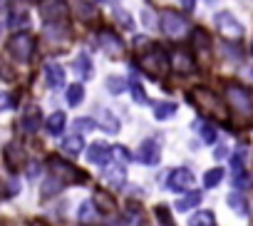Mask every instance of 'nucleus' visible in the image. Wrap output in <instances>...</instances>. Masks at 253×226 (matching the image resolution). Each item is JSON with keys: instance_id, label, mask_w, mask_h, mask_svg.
Here are the masks:
<instances>
[{"instance_id": "obj_1", "label": "nucleus", "mask_w": 253, "mask_h": 226, "mask_svg": "<svg viewBox=\"0 0 253 226\" xmlns=\"http://www.w3.org/2000/svg\"><path fill=\"white\" fill-rule=\"evenodd\" d=\"M189 99L199 107V112L209 117H216V120H226L228 112H226V104L221 102V97H216V92L206 90V87H194L189 92Z\"/></svg>"}, {"instance_id": "obj_2", "label": "nucleus", "mask_w": 253, "mask_h": 226, "mask_svg": "<svg viewBox=\"0 0 253 226\" xmlns=\"http://www.w3.org/2000/svg\"><path fill=\"white\" fill-rule=\"evenodd\" d=\"M137 65H139L142 72H147L152 77H164L171 70V57L162 47H152L149 52H142L137 57Z\"/></svg>"}, {"instance_id": "obj_3", "label": "nucleus", "mask_w": 253, "mask_h": 226, "mask_svg": "<svg viewBox=\"0 0 253 226\" xmlns=\"http://www.w3.org/2000/svg\"><path fill=\"white\" fill-rule=\"evenodd\" d=\"M162 33L171 40H184L189 35V20L174 10H164L162 13Z\"/></svg>"}, {"instance_id": "obj_4", "label": "nucleus", "mask_w": 253, "mask_h": 226, "mask_svg": "<svg viewBox=\"0 0 253 226\" xmlns=\"http://www.w3.org/2000/svg\"><path fill=\"white\" fill-rule=\"evenodd\" d=\"M226 102H228L231 109L241 112V115H251V112H253V97L241 85H233V82L226 85Z\"/></svg>"}, {"instance_id": "obj_5", "label": "nucleus", "mask_w": 253, "mask_h": 226, "mask_svg": "<svg viewBox=\"0 0 253 226\" xmlns=\"http://www.w3.org/2000/svg\"><path fill=\"white\" fill-rule=\"evenodd\" d=\"M8 50H10V55H13L18 62H28V60L33 57V52H35V40H33V35H28V33H15V35L8 40Z\"/></svg>"}, {"instance_id": "obj_6", "label": "nucleus", "mask_w": 253, "mask_h": 226, "mask_svg": "<svg viewBox=\"0 0 253 226\" xmlns=\"http://www.w3.org/2000/svg\"><path fill=\"white\" fill-rule=\"evenodd\" d=\"M67 3L65 0H40V15L47 25H57V23H65L67 20Z\"/></svg>"}, {"instance_id": "obj_7", "label": "nucleus", "mask_w": 253, "mask_h": 226, "mask_svg": "<svg viewBox=\"0 0 253 226\" xmlns=\"http://www.w3.org/2000/svg\"><path fill=\"white\" fill-rule=\"evenodd\" d=\"M213 23H216V30L221 33V38H226V40H241L243 38V25L236 20V15H231L228 10H223V13H218L216 18H213Z\"/></svg>"}, {"instance_id": "obj_8", "label": "nucleus", "mask_w": 253, "mask_h": 226, "mask_svg": "<svg viewBox=\"0 0 253 226\" xmlns=\"http://www.w3.org/2000/svg\"><path fill=\"white\" fill-rule=\"evenodd\" d=\"M50 169H52V177H55L60 184H77V181H84V174H82L77 167H72V164H67V162H62V159H57V157L50 159Z\"/></svg>"}, {"instance_id": "obj_9", "label": "nucleus", "mask_w": 253, "mask_h": 226, "mask_svg": "<svg viewBox=\"0 0 253 226\" xmlns=\"http://www.w3.org/2000/svg\"><path fill=\"white\" fill-rule=\"evenodd\" d=\"M194 184H196V177H194V172L186 169V167L171 169V174L167 177V186H169V191H174V194H184V191H189Z\"/></svg>"}, {"instance_id": "obj_10", "label": "nucleus", "mask_w": 253, "mask_h": 226, "mask_svg": "<svg viewBox=\"0 0 253 226\" xmlns=\"http://www.w3.org/2000/svg\"><path fill=\"white\" fill-rule=\"evenodd\" d=\"M97 45H99L107 55H122V52H124L122 38H119L117 33H112V30H99V33H97Z\"/></svg>"}, {"instance_id": "obj_11", "label": "nucleus", "mask_w": 253, "mask_h": 226, "mask_svg": "<svg viewBox=\"0 0 253 226\" xmlns=\"http://www.w3.org/2000/svg\"><path fill=\"white\" fill-rule=\"evenodd\" d=\"M112 157H114V147H107L104 142H94V144L87 147V162H89V164L107 167Z\"/></svg>"}, {"instance_id": "obj_12", "label": "nucleus", "mask_w": 253, "mask_h": 226, "mask_svg": "<svg viewBox=\"0 0 253 226\" xmlns=\"http://www.w3.org/2000/svg\"><path fill=\"white\" fill-rule=\"evenodd\" d=\"M159 159H162L159 144H157L154 139H144V142L139 144V149H137V162L154 167V164H159Z\"/></svg>"}, {"instance_id": "obj_13", "label": "nucleus", "mask_w": 253, "mask_h": 226, "mask_svg": "<svg viewBox=\"0 0 253 226\" xmlns=\"http://www.w3.org/2000/svg\"><path fill=\"white\" fill-rule=\"evenodd\" d=\"M94 122H97V127H99L102 132H107V135H117L119 127H122V125H119V117L114 115L112 109H99Z\"/></svg>"}, {"instance_id": "obj_14", "label": "nucleus", "mask_w": 253, "mask_h": 226, "mask_svg": "<svg viewBox=\"0 0 253 226\" xmlns=\"http://www.w3.org/2000/svg\"><path fill=\"white\" fill-rule=\"evenodd\" d=\"M45 82H47V87H52V90L62 87V85H65V70H62L57 62H47V65H45Z\"/></svg>"}, {"instance_id": "obj_15", "label": "nucleus", "mask_w": 253, "mask_h": 226, "mask_svg": "<svg viewBox=\"0 0 253 226\" xmlns=\"http://www.w3.org/2000/svg\"><path fill=\"white\" fill-rule=\"evenodd\" d=\"M97 211H99V209L94 206V201H82V204H80V211H77V221H80V224H94V221L99 219Z\"/></svg>"}, {"instance_id": "obj_16", "label": "nucleus", "mask_w": 253, "mask_h": 226, "mask_svg": "<svg viewBox=\"0 0 253 226\" xmlns=\"http://www.w3.org/2000/svg\"><path fill=\"white\" fill-rule=\"evenodd\" d=\"M65 125H67V117H65V112H52V115L47 117V122H45L47 132H50V135H55V137L65 132Z\"/></svg>"}, {"instance_id": "obj_17", "label": "nucleus", "mask_w": 253, "mask_h": 226, "mask_svg": "<svg viewBox=\"0 0 253 226\" xmlns=\"http://www.w3.org/2000/svg\"><path fill=\"white\" fill-rule=\"evenodd\" d=\"M82 149H84V139H82V135H77V132L70 135V137L62 142V152L70 154V157H77Z\"/></svg>"}, {"instance_id": "obj_18", "label": "nucleus", "mask_w": 253, "mask_h": 226, "mask_svg": "<svg viewBox=\"0 0 253 226\" xmlns=\"http://www.w3.org/2000/svg\"><path fill=\"white\" fill-rule=\"evenodd\" d=\"M40 122H42V117H40V109L38 107H30L25 115H23V130L25 132H38Z\"/></svg>"}, {"instance_id": "obj_19", "label": "nucleus", "mask_w": 253, "mask_h": 226, "mask_svg": "<svg viewBox=\"0 0 253 226\" xmlns=\"http://www.w3.org/2000/svg\"><path fill=\"white\" fill-rule=\"evenodd\" d=\"M72 67H75V72H77L82 80H89V77H92V72H94V67H92V60H89L84 52L75 57V65H72Z\"/></svg>"}, {"instance_id": "obj_20", "label": "nucleus", "mask_w": 253, "mask_h": 226, "mask_svg": "<svg viewBox=\"0 0 253 226\" xmlns=\"http://www.w3.org/2000/svg\"><path fill=\"white\" fill-rule=\"evenodd\" d=\"M176 115V104L174 102H157L154 104V120L164 122V120H171Z\"/></svg>"}, {"instance_id": "obj_21", "label": "nucleus", "mask_w": 253, "mask_h": 226, "mask_svg": "<svg viewBox=\"0 0 253 226\" xmlns=\"http://www.w3.org/2000/svg\"><path fill=\"white\" fill-rule=\"evenodd\" d=\"M171 65H174V67H176V72H181V75L194 72V60H191L186 52H176V55L171 57Z\"/></svg>"}, {"instance_id": "obj_22", "label": "nucleus", "mask_w": 253, "mask_h": 226, "mask_svg": "<svg viewBox=\"0 0 253 226\" xmlns=\"http://www.w3.org/2000/svg\"><path fill=\"white\" fill-rule=\"evenodd\" d=\"M94 206H97L99 211H104V214L117 211V201H114L107 191H97V194H94Z\"/></svg>"}, {"instance_id": "obj_23", "label": "nucleus", "mask_w": 253, "mask_h": 226, "mask_svg": "<svg viewBox=\"0 0 253 226\" xmlns=\"http://www.w3.org/2000/svg\"><path fill=\"white\" fill-rule=\"evenodd\" d=\"M189 226H216V216H213L211 211L201 209V211H196V214L189 219Z\"/></svg>"}, {"instance_id": "obj_24", "label": "nucleus", "mask_w": 253, "mask_h": 226, "mask_svg": "<svg viewBox=\"0 0 253 226\" xmlns=\"http://www.w3.org/2000/svg\"><path fill=\"white\" fill-rule=\"evenodd\" d=\"M82 99H84V87L77 85V82L70 85V87H67V104H70V107H77Z\"/></svg>"}, {"instance_id": "obj_25", "label": "nucleus", "mask_w": 253, "mask_h": 226, "mask_svg": "<svg viewBox=\"0 0 253 226\" xmlns=\"http://www.w3.org/2000/svg\"><path fill=\"white\" fill-rule=\"evenodd\" d=\"M221 181H223V169H221V167L209 169V172L204 174V186H206V189H213V186H218Z\"/></svg>"}, {"instance_id": "obj_26", "label": "nucleus", "mask_w": 253, "mask_h": 226, "mask_svg": "<svg viewBox=\"0 0 253 226\" xmlns=\"http://www.w3.org/2000/svg\"><path fill=\"white\" fill-rule=\"evenodd\" d=\"M228 206L233 209V211H238L241 216H246L248 214V204H246V199H243V194H228Z\"/></svg>"}, {"instance_id": "obj_27", "label": "nucleus", "mask_w": 253, "mask_h": 226, "mask_svg": "<svg viewBox=\"0 0 253 226\" xmlns=\"http://www.w3.org/2000/svg\"><path fill=\"white\" fill-rule=\"evenodd\" d=\"M104 179L112 184V186H122L124 184V167H112L104 172Z\"/></svg>"}, {"instance_id": "obj_28", "label": "nucleus", "mask_w": 253, "mask_h": 226, "mask_svg": "<svg viewBox=\"0 0 253 226\" xmlns=\"http://www.w3.org/2000/svg\"><path fill=\"white\" fill-rule=\"evenodd\" d=\"M199 201H201V194H199V191H191L189 196H184V199L176 201V211H189V209L196 206Z\"/></svg>"}, {"instance_id": "obj_29", "label": "nucleus", "mask_w": 253, "mask_h": 226, "mask_svg": "<svg viewBox=\"0 0 253 226\" xmlns=\"http://www.w3.org/2000/svg\"><path fill=\"white\" fill-rule=\"evenodd\" d=\"M194 127L199 130V135H201V139H204L206 144H213V142H216V130H213L211 125H204V122H201V125H194Z\"/></svg>"}, {"instance_id": "obj_30", "label": "nucleus", "mask_w": 253, "mask_h": 226, "mask_svg": "<svg viewBox=\"0 0 253 226\" xmlns=\"http://www.w3.org/2000/svg\"><path fill=\"white\" fill-rule=\"evenodd\" d=\"M132 97H134L137 104H147V92H144V87H142V82L137 77L132 80Z\"/></svg>"}, {"instance_id": "obj_31", "label": "nucleus", "mask_w": 253, "mask_h": 226, "mask_svg": "<svg viewBox=\"0 0 253 226\" xmlns=\"http://www.w3.org/2000/svg\"><path fill=\"white\" fill-rule=\"evenodd\" d=\"M124 87H126V82H124L122 77H107V90H109L112 94H122Z\"/></svg>"}, {"instance_id": "obj_32", "label": "nucleus", "mask_w": 253, "mask_h": 226, "mask_svg": "<svg viewBox=\"0 0 253 226\" xmlns=\"http://www.w3.org/2000/svg\"><path fill=\"white\" fill-rule=\"evenodd\" d=\"M114 20H117L122 28H126V30H129V28L134 25V20L129 18V13H126V10H122V8H119V10H114Z\"/></svg>"}, {"instance_id": "obj_33", "label": "nucleus", "mask_w": 253, "mask_h": 226, "mask_svg": "<svg viewBox=\"0 0 253 226\" xmlns=\"http://www.w3.org/2000/svg\"><path fill=\"white\" fill-rule=\"evenodd\" d=\"M94 120H77L75 122V132H84V130H94Z\"/></svg>"}, {"instance_id": "obj_34", "label": "nucleus", "mask_w": 253, "mask_h": 226, "mask_svg": "<svg viewBox=\"0 0 253 226\" xmlns=\"http://www.w3.org/2000/svg\"><path fill=\"white\" fill-rule=\"evenodd\" d=\"M28 23H30L28 15H13V18H10V28H25Z\"/></svg>"}, {"instance_id": "obj_35", "label": "nucleus", "mask_w": 253, "mask_h": 226, "mask_svg": "<svg viewBox=\"0 0 253 226\" xmlns=\"http://www.w3.org/2000/svg\"><path fill=\"white\" fill-rule=\"evenodd\" d=\"M114 157H119L122 162H129L132 157H129V149L126 147H114Z\"/></svg>"}, {"instance_id": "obj_36", "label": "nucleus", "mask_w": 253, "mask_h": 226, "mask_svg": "<svg viewBox=\"0 0 253 226\" xmlns=\"http://www.w3.org/2000/svg\"><path fill=\"white\" fill-rule=\"evenodd\" d=\"M157 216H159L167 226H171V216H169V209H167V206H159V209H157Z\"/></svg>"}, {"instance_id": "obj_37", "label": "nucleus", "mask_w": 253, "mask_h": 226, "mask_svg": "<svg viewBox=\"0 0 253 226\" xmlns=\"http://www.w3.org/2000/svg\"><path fill=\"white\" fill-rule=\"evenodd\" d=\"M226 154H228V149H226L223 144H218V147H216V152H213V157H216V159H223Z\"/></svg>"}, {"instance_id": "obj_38", "label": "nucleus", "mask_w": 253, "mask_h": 226, "mask_svg": "<svg viewBox=\"0 0 253 226\" xmlns=\"http://www.w3.org/2000/svg\"><path fill=\"white\" fill-rule=\"evenodd\" d=\"M10 104H13V99L5 92H0V107H10Z\"/></svg>"}, {"instance_id": "obj_39", "label": "nucleus", "mask_w": 253, "mask_h": 226, "mask_svg": "<svg viewBox=\"0 0 253 226\" xmlns=\"http://www.w3.org/2000/svg\"><path fill=\"white\" fill-rule=\"evenodd\" d=\"M181 5H184L186 10H194V5H196V0H181Z\"/></svg>"}, {"instance_id": "obj_40", "label": "nucleus", "mask_w": 253, "mask_h": 226, "mask_svg": "<svg viewBox=\"0 0 253 226\" xmlns=\"http://www.w3.org/2000/svg\"><path fill=\"white\" fill-rule=\"evenodd\" d=\"M87 3H94L97 5V3H104V0H87Z\"/></svg>"}, {"instance_id": "obj_41", "label": "nucleus", "mask_w": 253, "mask_h": 226, "mask_svg": "<svg viewBox=\"0 0 253 226\" xmlns=\"http://www.w3.org/2000/svg\"><path fill=\"white\" fill-rule=\"evenodd\" d=\"M0 191H3V186H0ZM0 196H3V194H0Z\"/></svg>"}, {"instance_id": "obj_42", "label": "nucleus", "mask_w": 253, "mask_h": 226, "mask_svg": "<svg viewBox=\"0 0 253 226\" xmlns=\"http://www.w3.org/2000/svg\"><path fill=\"white\" fill-rule=\"evenodd\" d=\"M251 75H253V67H251Z\"/></svg>"}]
</instances>
